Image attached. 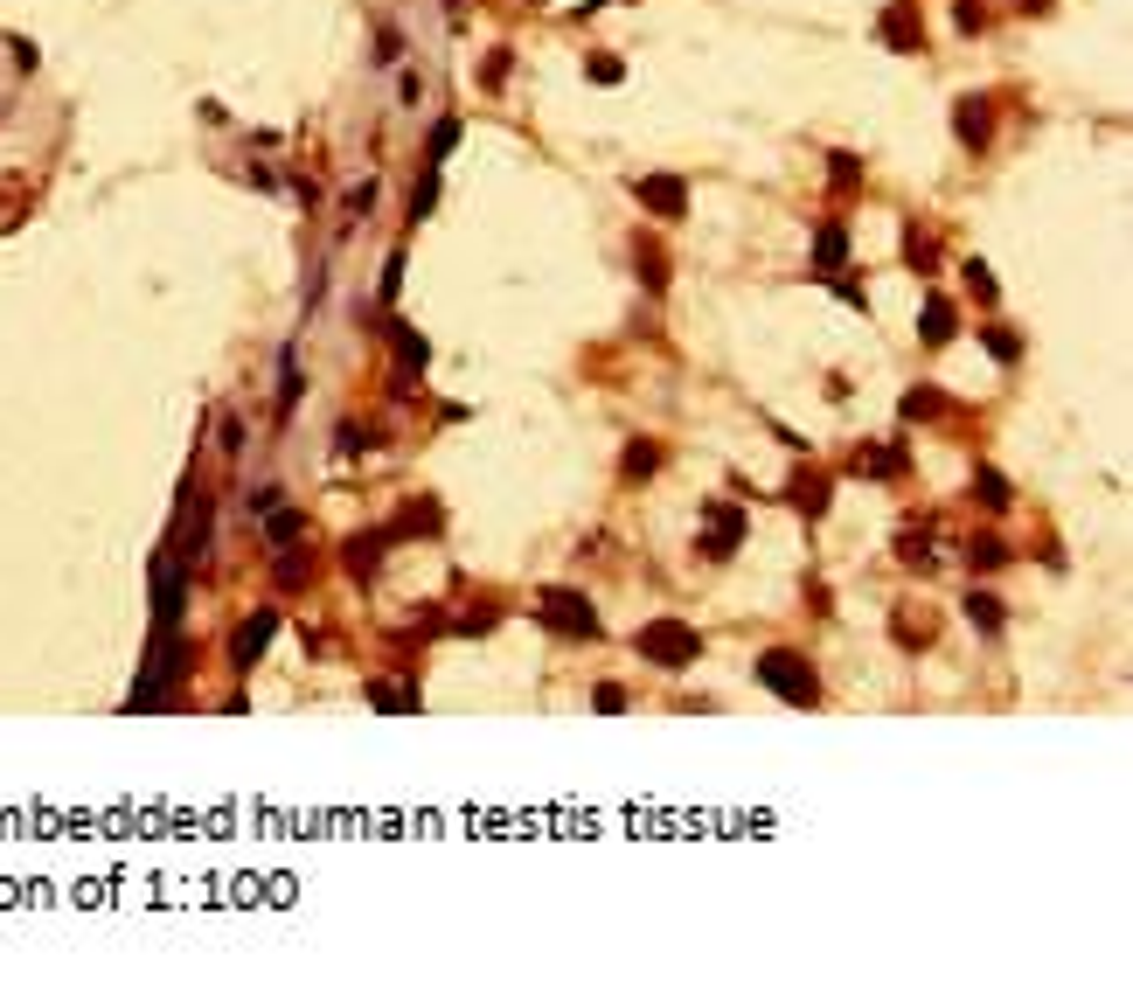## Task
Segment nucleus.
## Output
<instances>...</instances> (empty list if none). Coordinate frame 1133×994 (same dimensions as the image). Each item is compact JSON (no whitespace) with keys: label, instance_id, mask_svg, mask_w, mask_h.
<instances>
[{"label":"nucleus","instance_id":"bb28decb","mask_svg":"<svg viewBox=\"0 0 1133 994\" xmlns=\"http://www.w3.org/2000/svg\"><path fill=\"white\" fill-rule=\"evenodd\" d=\"M591 710H598V716L626 710V689H619V682H598V696H591Z\"/></svg>","mask_w":1133,"mask_h":994},{"label":"nucleus","instance_id":"9d476101","mask_svg":"<svg viewBox=\"0 0 1133 994\" xmlns=\"http://www.w3.org/2000/svg\"><path fill=\"white\" fill-rule=\"evenodd\" d=\"M939 411H946V390H939V383H918V390L897 404V418H904V425H925V418H939Z\"/></svg>","mask_w":1133,"mask_h":994},{"label":"nucleus","instance_id":"4468645a","mask_svg":"<svg viewBox=\"0 0 1133 994\" xmlns=\"http://www.w3.org/2000/svg\"><path fill=\"white\" fill-rule=\"evenodd\" d=\"M974 501H981V508H988V515H1001V508H1008V501H1015V494H1008V480H1001V473H994V466H981V473H974Z\"/></svg>","mask_w":1133,"mask_h":994},{"label":"nucleus","instance_id":"c756f323","mask_svg":"<svg viewBox=\"0 0 1133 994\" xmlns=\"http://www.w3.org/2000/svg\"><path fill=\"white\" fill-rule=\"evenodd\" d=\"M334 445H341V452H369V431H362V425H341V431H334Z\"/></svg>","mask_w":1133,"mask_h":994},{"label":"nucleus","instance_id":"f257e3e1","mask_svg":"<svg viewBox=\"0 0 1133 994\" xmlns=\"http://www.w3.org/2000/svg\"><path fill=\"white\" fill-rule=\"evenodd\" d=\"M633 647H640L654 668H696V661H703V633L682 626V619H647V626L633 633Z\"/></svg>","mask_w":1133,"mask_h":994},{"label":"nucleus","instance_id":"423d86ee","mask_svg":"<svg viewBox=\"0 0 1133 994\" xmlns=\"http://www.w3.org/2000/svg\"><path fill=\"white\" fill-rule=\"evenodd\" d=\"M953 133H960V146H967V153H988V140H994V105H988V98H960V105H953Z\"/></svg>","mask_w":1133,"mask_h":994},{"label":"nucleus","instance_id":"6e6552de","mask_svg":"<svg viewBox=\"0 0 1133 994\" xmlns=\"http://www.w3.org/2000/svg\"><path fill=\"white\" fill-rule=\"evenodd\" d=\"M883 42H890V49H904V56H918V49H925V28H918V7H911V0L883 7Z\"/></svg>","mask_w":1133,"mask_h":994},{"label":"nucleus","instance_id":"39448f33","mask_svg":"<svg viewBox=\"0 0 1133 994\" xmlns=\"http://www.w3.org/2000/svg\"><path fill=\"white\" fill-rule=\"evenodd\" d=\"M633 195H640V209H654L661 223H682V216H689V188H682L675 174H640Z\"/></svg>","mask_w":1133,"mask_h":994},{"label":"nucleus","instance_id":"c85d7f7f","mask_svg":"<svg viewBox=\"0 0 1133 994\" xmlns=\"http://www.w3.org/2000/svg\"><path fill=\"white\" fill-rule=\"evenodd\" d=\"M619 77H626L619 56H591V84H619Z\"/></svg>","mask_w":1133,"mask_h":994},{"label":"nucleus","instance_id":"f03ea898","mask_svg":"<svg viewBox=\"0 0 1133 994\" xmlns=\"http://www.w3.org/2000/svg\"><path fill=\"white\" fill-rule=\"evenodd\" d=\"M758 682H765L772 696H786L793 710H814V703H821V675L807 668V654H786V647H772V654L758 661Z\"/></svg>","mask_w":1133,"mask_h":994},{"label":"nucleus","instance_id":"412c9836","mask_svg":"<svg viewBox=\"0 0 1133 994\" xmlns=\"http://www.w3.org/2000/svg\"><path fill=\"white\" fill-rule=\"evenodd\" d=\"M1001 564H1008V543L1001 536H981L974 543V570H1001Z\"/></svg>","mask_w":1133,"mask_h":994},{"label":"nucleus","instance_id":"9b49d317","mask_svg":"<svg viewBox=\"0 0 1133 994\" xmlns=\"http://www.w3.org/2000/svg\"><path fill=\"white\" fill-rule=\"evenodd\" d=\"M814 265H821V272L849 265V230H842V223H821V237H814Z\"/></svg>","mask_w":1133,"mask_h":994},{"label":"nucleus","instance_id":"393cba45","mask_svg":"<svg viewBox=\"0 0 1133 994\" xmlns=\"http://www.w3.org/2000/svg\"><path fill=\"white\" fill-rule=\"evenodd\" d=\"M953 21H960V35H981V28H988V7H981V0H960Z\"/></svg>","mask_w":1133,"mask_h":994},{"label":"nucleus","instance_id":"ddd939ff","mask_svg":"<svg viewBox=\"0 0 1133 994\" xmlns=\"http://www.w3.org/2000/svg\"><path fill=\"white\" fill-rule=\"evenodd\" d=\"M855 473H869V480L904 473V445H876V452H862V459H855Z\"/></svg>","mask_w":1133,"mask_h":994},{"label":"nucleus","instance_id":"7ed1b4c3","mask_svg":"<svg viewBox=\"0 0 1133 994\" xmlns=\"http://www.w3.org/2000/svg\"><path fill=\"white\" fill-rule=\"evenodd\" d=\"M543 619H550L557 633H570V640H598V633H605L584 591H543Z\"/></svg>","mask_w":1133,"mask_h":994},{"label":"nucleus","instance_id":"5701e85b","mask_svg":"<svg viewBox=\"0 0 1133 994\" xmlns=\"http://www.w3.org/2000/svg\"><path fill=\"white\" fill-rule=\"evenodd\" d=\"M397 355H404V369H411V376L425 369V341H418L411 327H397Z\"/></svg>","mask_w":1133,"mask_h":994},{"label":"nucleus","instance_id":"a878e982","mask_svg":"<svg viewBox=\"0 0 1133 994\" xmlns=\"http://www.w3.org/2000/svg\"><path fill=\"white\" fill-rule=\"evenodd\" d=\"M967 285H974V299H994L1001 285H994V272L981 265V258H967Z\"/></svg>","mask_w":1133,"mask_h":994},{"label":"nucleus","instance_id":"2eb2a0df","mask_svg":"<svg viewBox=\"0 0 1133 994\" xmlns=\"http://www.w3.org/2000/svg\"><path fill=\"white\" fill-rule=\"evenodd\" d=\"M633 258H640V279H647V292H668V258L654 251V237H640V244H633Z\"/></svg>","mask_w":1133,"mask_h":994},{"label":"nucleus","instance_id":"2f4dec72","mask_svg":"<svg viewBox=\"0 0 1133 994\" xmlns=\"http://www.w3.org/2000/svg\"><path fill=\"white\" fill-rule=\"evenodd\" d=\"M223 452H230V459L244 452V425H237V418H223Z\"/></svg>","mask_w":1133,"mask_h":994},{"label":"nucleus","instance_id":"6ab92c4d","mask_svg":"<svg viewBox=\"0 0 1133 994\" xmlns=\"http://www.w3.org/2000/svg\"><path fill=\"white\" fill-rule=\"evenodd\" d=\"M988 355L994 362H1015V355H1022V334H1015V327H988Z\"/></svg>","mask_w":1133,"mask_h":994},{"label":"nucleus","instance_id":"f3484780","mask_svg":"<svg viewBox=\"0 0 1133 994\" xmlns=\"http://www.w3.org/2000/svg\"><path fill=\"white\" fill-rule=\"evenodd\" d=\"M793 501H800V515H821V508H828V480H821V473H807V480L793 487Z\"/></svg>","mask_w":1133,"mask_h":994},{"label":"nucleus","instance_id":"473e14b6","mask_svg":"<svg viewBox=\"0 0 1133 994\" xmlns=\"http://www.w3.org/2000/svg\"><path fill=\"white\" fill-rule=\"evenodd\" d=\"M1015 7H1029V14H1036V7H1050V0H1015Z\"/></svg>","mask_w":1133,"mask_h":994},{"label":"nucleus","instance_id":"aec40b11","mask_svg":"<svg viewBox=\"0 0 1133 994\" xmlns=\"http://www.w3.org/2000/svg\"><path fill=\"white\" fill-rule=\"evenodd\" d=\"M828 181H835V188H855V181H862V160H855V153H828Z\"/></svg>","mask_w":1133,"mask_h":994},{"label":"nucleus","instance_id":"7c9ffc66","mask_svg":"<svg viewBox=\"0 0 1133 994\" xmlns=\"http://www.w3.org/2000/svg\"><path fill=\"white\" fill-rule=\"evenodd\" d=\"M348 564H355V570H369V564H376V536H362V543L348 550Z\"/></svg>","mask_w":1133,"mask_h":994},{"label":"nucleus","instance_id":"a211bd4d","mask_svg":"<svg viewBox=\"0 0 1133 994\" xmlns=\"http://www.w3.org/2000/svg\"><path fill=\"white\" fill-rule=\"evenodd\" d=\"M431 529H438V508H431V501H425V508H411L404 522H390V536H431Z\"/></svg>","mask_w":1133,"mask_h":994},{"label":"nucleus","instance_id":"20e7f679","mask_svg":"<svg viewBox=\"0 0 1133 994\" xmlns=\"http://www.w3.org/2000/svg\"><path fill=\"white\" fill-rule=\"evenodd\" d=\"M737 543H744V508H730V501H709V508H703V543H696V550H703L709 564H723V557H730Z\"/></svg>","mask_w":1133,"mask_h":994},{"label":"nucleus","instance_id":"dca6fc26","mask_svg":"<svg viewBox=\"0 0 1133 994\" xmlns=\"http://www.w3.org/2000/svg\"><path fill=\"white\" fill-rule=\"evenodd\" d=\"M967 619H974L981 633H1001V598H988V591H974V598H967Z\"/></svg>","mask_w":1133,"mask_h":994},{"label":"nucleus","instance_id":"cd10ccee","mask_svg":"<svg viewBox=\"0 0 1133 994\" xmlns=\"http://www.w3.org/2000/svg\"><path fill=\"white\" fill-rule=\"evenodd\" d=\"M904 564H911V570H932L939 557H932V543H925V536H904Z\"/></svg>","mask_w":1133,"mask_h":994},{"label":"nucleus","instance_id":"f8f14e48","mask_svg":"<svg viewBox=\"0 0 1133 994\" xmlns=\"http://www.w3.org/2000/svg\"><path fill=\"white\" fill-rule=\"evenodd\" d=\"M619 473H626V480H654V473H661V445H654V438H633L626 459H619Z\"/></svg>","mask_w":1133,"mask_h":994},{"label":"nucleus","instance_id":"1a4fd4ad","mask_svg":"<svg viewBox=\"0 0 1133 994\" xmlns=\"http://www.w3.org/2000/svg\"><path fill=\"white\" fill-rule=\"evenodd\" d=\"M272 633H279V612H251V626L237 633V668H251V661L272 647Z\"/></svg>","mask_w":1133,"mask_h":994},{"label":"nucleus","instance_id":"b1692460","mask_svg":"<svg viewBox=\"0 0 1133 994\" xmlns=\"http://www.w3.org/2000/svg\"><path fill=\"white\" fill-rule=\"evenodd\" d=\"M431 202H438V167H425V181H418V195H411V216H418V223L431 216Z\"/></svg>","mask_w":1133,"mask_h":994},{"label":"nucleus","instance_id":"4be33fe9","mask_svg":"<svg viewBox=\"0 0 1133 994\" xmlns=\"http://www.w3.org/2000/svg\"><path fill=\"white\" fill-rule=\"evenodd\" d=\"M452 146H459V119H438V126H431V167H438Z\"/></svg>","mask_w":1133,"mask_h":994},{"label":"nucleus","instance_id":"0eeeda50","mask_svg":"<svg viewBox=\"0 0 1133 994\" xmlns=\"http://www.w3.org/2000/svg\"><path fill=\"white\" fill-rule=\"evenodd\" d=\"M953 334H960V306H953L946 292H932L925 313H918V341H925V348H946Z\"/></svg>","mask_w":1133,"mask_h":994}]
</instances>
